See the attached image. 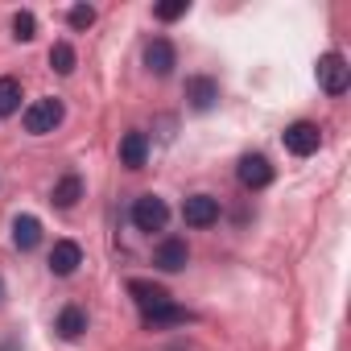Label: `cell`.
Wrapping results in <instances>:
<instances>
[{
	"mask_svg": "<svg viewBox=\"0 0 351 351\" xmlns=\"http://www.w3.org/2000/svg\"><path fill=\"white\" fill-rule=\"evenodd\" d=\"M62 116H66V108H62V99H58V95L38 99V104H29V108H25V132L46 136V132H54V128L62 124Z\"/></svg>",
	"mask_w": 351,
	"mask_h": 351,
	"instance_id": "obj_1",
	"label": "cell"
},
{
	"mask_svg": "<svg viewBox=\"0 0 351 351\" xmlns=\"http://www.w3.org/2000/svg\"><path fill=\"white\" fill-rule=\"evenodd\" d=\"M54 330H58V335H62L66 343L83 339V330H87V310H79V306H62V314H58Z\"/></svg>",
	"mask_w": 351,
	"mask_h": 351,
	"instance_id": "obj_16",
	"label": "cell"
},
{
	"mask_svg": "<svg viewBox=\"0 0 351 351\" xmlns=\"http://www.w3.org/2000/svg\"><path fill=\"white\" fill-rule=\"evenodd\" d=\"M13 244H17L21 252H34V248L42 244V223H38L34 215H17V219H13Z\"/></svg>",
	"mask_w": 351,
	"mask_h": 351,
	"instance_id": "obj_15",
	"label": "cell"
},
{
	"mask_svg": "<svg viewBox=\"0 0 351 351\" xmlns=\"http://www.w3.org/2000/svg\"><path fill=\"white\" fill-rule=\"evenodd\" d=\"M21 79H13V75H5L0 79V116H13V112H21Z\"/></svg>",
	"mask_w": 351,
	"mask_h": 351,
	"instance_id": "obj_17",
	"label": "cell"
},
{
	"mask_svg": "<svg viewBox=\"0 0 351 351\" xmlns=\"http://www.w3.org/2000/svg\"><path fill=\"white\" fill-rule=\"evenodd\" d=\"M79 265H83V248H79L75 240H58V244L50 248V273H54V277H71Z\"/></svg>",
	"mask_w": 351,
	"mask_h": 351,
	"instance_id": "obj_9",
	"label": "cell"
},
{
	"mask_svg": "<svg viewBox=\"0 0 351 351\" xmlns=\"http://www.w3.org/2000/svg\"><path fill=\"white\" fill-rule=\"evenodd\" d=\"M153 265H157L161 273H178V269H186V265H191V248H186V240H178V236L161 240L157 252H153Z\"/></svg>",
	"mask_w": 351,
	"mask_h": 351,
	"instance_id": "obj_6",
	"label": "cell"
},
{
	"mask_svg": "<svg viewBox=\"0 0 351 351\" xmlns=\"http://www.w3.org/2000/svg\"><path fill=\"white\" fill-rule=\"evenodd\" d=\"M66 21H71V29H91V25H95V9H91V5H75V9L66 13Z\"/></svg>",
	"mask_w": 351,
	"mask_h": 351,
	"instance_id": "obj_21",
	"label": "cell"
},
{
	"mask_svg": "<svg viewBox=\"0 0 351 351\" xmlns=\"http://www.w3.org/2000/svg\"><path fill=\"white\" fill-rule=\"evenodd\" d=\"M186 99H191L195 112H207V108L219 104V83L207 79V75H195V79H186Z\"/></svg>",
	"mask_w": 351,
	"mask_h": 351,
	"instance_id": "obj_10",
	"label": "cell"
},
{
	"mask_svg": "<svg viewBox=\"0 0 351 351\" xmlns=\"http://www.w3.org/2000/svg\"><path fill=\"white\" fill-rule=\"evenodd\" d=\"M50 66H54V75H71V71H75V50H71L66 42H54V50H50Z\"/></svg>",
	"mask_w": 351,
	"mask_h": 351,
	"instance_id": "obj_18",
	"label": "cell"
},
{
	"mask_svg": "<svg viewBox=\"0 0 351 351\" xmlns=\"http://www.w3.org/2000/svg\"><path fill=\"white\" fill-rule=\"evenodd\" d=\"M132 223H136L141 232H161V228L169 223V207H165V199H157V195H141V199L132 203Z\"/></svg>",
	"mask_w": 351,
	"mask_h": 351,
	"instance_id": "obj_4",
	"label": "cell"
},
{
	"mask_svg": "<svg viewBox=\"0 0 351 351\" xmlns=\"http://www.w3.org/2000/svg\"><path fill=\"white\" fill-rule=\"evenodd\" d=\"M34 34H38V17L34 13H17L13 17V38L17 42H34Z\"/></svg>",
	"mask_w": 351,
	"mask_h": 351,
	"instance_id": "obj_19",
	"label": "cell"
},
{
	"mask_svg": "<svg viewBox=\"0 0 351 351\" xmlns=\"http://www.w3.org/2000/svg\"><path fill=\"white\" fill-rule=\"evenodd\" d=\"M182 219H186L191 228H211V223H219V199H211V195H191V199L182 203Z\"/></svg>",
	"mask_w": 351,
	"mask_h": 351,
	"instance_id": "obj_7",
	"label": "cell"
},
{
	"mask_svg": "<svg viewBox=\"0 0 351 351\" xmlns=\"http://www.w3.org/2000/svg\"><path fill=\"white\" fill-rule=\"evenodd\" d=\"M145 157H149V136H145L141 128L124 132V136H120V161H124L128 169H141V165H145Z\"/></svg>",
	"mask_w": 351,
	"mask_h": 351,
	"instance_id": "obj_11",
	"label": "cell"
},
{
	"mask_svg": "<svg viewBox=\"0 0 351 351\" xmlns=\"http://www.w3.org/2000/svg\"><path fill=\"white\" fill-rule=\"evenodd\" d=\"M236 178H240L244 191H265V186L273 182V165H269V157L248 153V157H240V165H236Z\"/></svg>",
	"mask_w": 351,
	"mask_h": 351,
	"instance_id": "obj_5",
	"label": "cell"
},
{
	"mask_svg": "<svg viewBox=\"0 0 351 351\" xmlns=\"http://www.w3.org/2000/svg\"><path fill=\"white\" fill-rule=\"evenodd\" d=\"M79 199H83V178H79V173H66V178H58V182H54L50 203H54L58 211H71Z\"/></svg>",
	"mask_w": 351,
	"mask_h": 351,
	"instance_id": "obj_14",
	"label": "cell"
},
{
	"mask_svg": "<svg viewBox=\"0 0 351 351\" xmlns=\"http://www.w3.org/2000/svg\"><path fill=\"white\" fill-rule=\"evenodd\" d=\"M0 302H5V281H0Z\"/></svg>",
	"mask_w": 351,
	"mask_h": 351,
	"instance_id": "obj_22",
	"label": "cell"
},
{
	"mask_svg": "<svg viewBox=\"0 0 351 351\" xmlns=\"http://www.w3.org/2000/svg\"><path fill=\"white\" fill-rule=\"evenodd\" d=\"M318 87L326 91V95H343L347 87H351V66H347V58L343 54H322L318 58Z\"/></svg>",
	"mask_w": 351,
	"mask_h": 351,
	"instance_id": "obj_2",
	"label": "cell"
},
{
	"mask_svg": "<svg viewBox=\"0 0 351 351\" xmlns=\"http://www.w3.org/2000/svg\"><path fill=\"white\" fill-rule=\"evenodd\" d=\"M281 145H285L293 157H310V153H318V145H322V128L310 124V120H298V124H289V128L281 132Z\"/></svg>",
	"mask_w": 351,
	"mask_h": 351,
	"instance_id": "obj_3",
	"label": "cell"
},
{
	"mask_svg": "<svg viewBox=\"0 0 351 351\" xmlns=\"http://www.w3.org/2000/svg\"><path fill=\"white\" fill-rule=\"evenodd\" d=\"M128 293H132V302L141 306V314H149V310H157V306H165V302H169V293H165L161 285L141 281V277H132V281H128Z\"/></svg>",
	"mask_w": 351,
	"mask_h": 351,
	"instance_id": "obj_12",
	"label": "cell"
},
{
	"mask_svg": "<svg viewBox=\"0 0 351 351\" xmlns=\"http://www.w3.org/2000/svg\"><path fill=\"white\" fill-rule=\"evenodd\" d=\"M145 66H149L157 79H165L173 66H178V50H173V42H169V38H153V42L145 46Z\"/></svg>",
	"mask_w": 351,
	"mask_h": 351,
	"instance_id": "obj_8",
	"label": "cell"
},
{
	"mask_svg": "<svg viewBox=\"0 0 351 351\" xmlns=\"http://www.w3.org/2000/svg\"><path fill=\"white\" fill-rule=\"evenodd\" d=\"M186 9H191V0H165L153 13H157V21H178V17H186Z\"/></svg>",
	"mask_w": 351,
	"mask_h": 351,
	"instance_id": "obj_20",
	"label": "cell"
},
{
	"mask_svg": "<svg viewBox=\"0 0 351 351\" xmlns=\"http://www.w3.org/2000/svg\"><path fill=\"white\" fill-rule=\"evenodd\" d=\"M141 318H145L149 330H161V326H182V322H191L195 314L182 310V306H173V302H165V306H157V310H149V314H141Z\"/></svg>",
	"mask_w": 351,
	"mask_h": 351,
	"instance_id": "obj_13",
	"label": "cell"
}]
</instances>
